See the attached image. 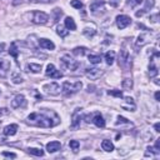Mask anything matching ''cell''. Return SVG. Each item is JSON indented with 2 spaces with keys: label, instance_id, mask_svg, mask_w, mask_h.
<instances>
[{
  "label": "cell",
  "instance_id": "obj_1",
  "mask_svg": "<svg viewBox=\"0 0 160 160\" xmlns=\"http://www.w3.org/2000/svg\"><path fill=\"white\" fill-rule=\"evenodd\" d=\"M26 120H28V124L34 125V126H39V128H44V129L54 128L60 122L59 115L55 111L46 110V109H42L41 111L31 112Z\"/></svg>",
  "mask_w": 160,
  "mask_h": 160
},
{
  "label": "cell",
  "instance_id": "obj_2",
  "mask_svg": "<svg viewBox=\"0 0 160 160\" xmlns=\"http://www.w3.org/2000/svg\"><path fill=\"white\" fill-rule=\"evenodd\" d=\"M82 88V82L81 81H76V82H69V81H64L62 86H61V92L64 96H71L74 94H76L78 91H80Z\"/></svg>",
  "mask_w": 160,
  "mask_h": 160
},
{
  "label": "cell",
  "instance_id": "obj_3",
  "mask_svg": "<svg viewBox=\"0 0 160 160\" xmlns=\"http://www.w3.org/2000/svg\"><path fill=\"white\" fill-rule=\"evenodd\" d=\"M60 61H61L62 66H64L65 69L70 70V71H74V70H76V69L79 68V62H78L76 60H74V59H72L70 55H68V54L62 55V56L60 58Z\"/></svg>",
  "mask_w": 160,
  "mask_h": 160
},
{
  "label": "cell",
  "instance_id": "obj_4",
  "mask_svg": "<svg viewBox=\"0 0 160 160\" xmlns=\"http://www.w3.org/2000/svg\"><path fill=\"white\" fill-rule=\"evenodd\" d=\"M42 90H44L45 94L51 95V96H56V95H59V94L61 92L60 85L56 84V82H54V81H52V82H49V84H45V85L42 86Z\"/></svg>",
  "mask_w": 160,
  "mask_h": 160
},
{
  "label": "cell",
  "instance_id": "obj_5",
  "mask_svg": "<svg viewBox=\"0 0 160 160\" xmlns=\"http://www.w3.org/2000/svg\"><path fill=\"white\" fill-rule=\"evenodd\" d=\"M31 21L34 24H38V25H44V24H46L49 21V15L46 12H44V11H34Z\"/></svg>",
  "mask_w": 160,
  "mask_h": 160
},
{
  "label": "cell",
  "instance_id": "obj_6",
  "mask_svg": "<svg viewBox=\"0 0 160 160\" xmlns=\"http://www.w3.org/2000/svg\"><path fill=\"white\" fill-rule=\"evenodd\" d=\"M45 75L49 76V78H51V79H60V78H62V74L55 68L54 64H48V65H46Z\"/></svg>",
  "mask_w": 160,
  "mask_h": 160
},
{
  "label": "cell",
  "instance_id": "obj_7",
  "mask_svg": "<svg viewBox=\"0 0 160 160\" xmlns=\"http://www.w3.org/2000/svg\"><path fill=\"white\" fill-rule=\"evenodd\" d=\"M115 21H116V26H118L119 29H125L126 26H129V25L131 24V19H130V16L124 15V14L118 15L116 19H115Z\"/></svg>",
  "mask_w": 160,
  "mask_h": 160
},
{
  "label": "cell",
  "instance_id": "obj_8",
  "mask_svg": "<svg viewBox=\"0 0 160 160\" xmlns=\"http://www.w3.org/2000/svg\"><path fill=\"white\" fill-rule=\"evenodd\" d=\"M102 74H104V70H101V69H99V68H89V69H85V75H86L90 80H96V79H99Z\"/></svg>",
  "mask_w": 160,
  "mask_h": 160
},
{
  "label": "cell",
  "instance_id": "obj_9",
  "mask_svg": "<svg viewBox=\"0 0 160 160\" xmlns=\"http://www.w3.org/2000/svg\"><path fill=\"white\" fill-rule=\"evenodd\" d=\"M80 121H81V109H75V111L72 112L71 115V124H70V128L72 130L78 129L80 126Z\"/></svg>",
  "mask_w": 160,
  "mask_h": 160
},
{
  "label": "cell",
  "instance_id": "obj_10",
  "mask_svg": "<svg viewBox=\"0 0 160 160\" xmlns=\"http://www.w3.org/2000/svg\"><path fill=\"white\" fill-rule=\"evenodd\" d=\"M25 106H26V99L22 94L16 95L11 100V108L12 109H19V108H25Z\"/></svg>",
  "mask_w": 160,
  "mask_h": 160
},
{
  "label": "cell",
  "instance_id": "obj_11",
  "mask_svg": "<svg viewBox=\"0 0 160 160\" xmlns=\"http://www.w3.org/2000/svg\"><path fill=\"white\" fill-rule=\"evenodd\" d=\"M130 62V55L128 52V50L125 49H121L120 50V54H119V66L121 68H126Z\"/></svg>",
  "mask_w": 160,
  "mask_h": 160
},
{
  "label": "cell",
  "instance_id": "obj_12",
  "mask_svg": "<svg viewBox=\"0 0 160 160\" xmlns=\"http://www.w3.org/2000/svg\"><path fill=\"white\" fill-rule=\"evenodd\" d=\"M142 2H145V5H144V8L142 9H140L139 11H136L135 12V16L136 18H140V16H142L145 12H148L154 5H155V0H144Z\"/></svg>",
  "mask_w": 160,
  "mask_h": 160
},
{
  "label": "cell",
  "instance_id": "obj_13",
  "mask_svg": "<svg viewBox=\"0 0 160 160\" xmlns=\"http://www.w3.org/2000/svg\"><path fill=\"white\" fill-rule=\"evenodd\" d=\"M91 122H94L98 128H105V120L100 112H95L91 116Z\"/></svg>",
  "mask_w": 160,
  "mask_h": 160
},
{
  "label": "cell",
  "instance_id": "obj_14",
  "mask_svg": "<svg viewBox=\"0 0 160 160\" xmlns=\"http://www.w3.org/2000/svg\"><path fill=\"white\" fill-rule=\"evenodd\" d=\"M2 132H4V135H6V136H12V135H15V134L18 132V125H16V124L6 125V126L4 128V130H2Z\"/></svg>",
  "mask_w": 160,
  "mask_h": 160
},
{
  "label": "cell",
  "instance_id": "obj_15",
  "mask_svg": "<svg viewBox=\"0 0 160 160\" xmlns=\"http://www.w3.org/2000/svg\"><path fill=\"white\" fill-rule=\"evenodd\" d=\"M61 149V142L60 141H50L46 144V150L48 152H56Z\"/></svg>",
  "mask_w": 160,
  "mask_h": 160
},
{
  "label": "cell",
  "instance_id": "obj_16",
  "mask_svg": "<svg viewBox=\"0 0 160 160\" xmlns=\"http://www.w3.org/2000/svg\"><path fill=\"white\" fill-rule=\"evenodd\" d=\"M149 41H150V35H149L148 32L140 34V35L138 36V40H136V46H144V45H146Z\"/></svg>",
  "mask_w": 160,
  "mask_h": 160
},
{
  "label": "cell",
  "instance_id": "obj_17",
  "mask_svg": "<svg viewBox=\"0 0 160 160\" xmlns=\"http://www.w3.org/2000/svg\"><path fill=\"white\" fill-rule=\"evenodd\" d=\"M39 45H40V48L48 49V50H54L55 49V44L49 39H40L39 40Z\"/></svg>",
  "mask_w": 160,
  "mask_h": 160
},
{
  "label": "cell",
  "instance_id": "obj_18",
  "mask_svg": "<svg viewBox=\"0 0 160 160\" xmlns=\"http://www.w3.org/2000/svg\"><path fill=\"white\" fill-rule=\"evenodd\" d=\"M10 69V61L6 59H0V75L5 76V74Z\"/></svg>",
  "mask_w": 160,
  "mask_h": 160
},
{
  "label": "cell",
  "instance_id": "obj_19",
  "mask_svg": "<svg viewBox=\"0 0 160 160\" xmlns=\"http://www.w3.org/2000/svg\"><path fill=\"white\" fill-rule=\"evenodd\" d=\"M159 74L158 68L154 64V58H150V62H149V76L150 78H155Z\"/></svg>",
  "mask_w": 160,
  "mask_h": 160
},
{
  "label": "cell",
  "instance_id": "obj_20",
  "mask_svg": "<svg viewBox=\"0 0 160 160\" xmlns=\"http://www.w3.org/2000/svg\"><path fill=\"white\" fill-rule=\"evenodd\" d=\"M64 25H65V28H66L68 30H76V24H75L74 19L70 18V16H66V18H65Z\"/></svg>",
  "mask_w": 160,
  "mask_h": 160
},
{
  "label": "cell",
  "instance_id": "obj_21",
  "mask_svg": "<svg viewBox=\"0 0 160 160\" xmlns=\"http://www.w3.org/2000/svg\"><path fill=\"white\" fill-rule=\"evenodd\" d=\"M101 148H102V150H105L108 152H111L114 150V144L111 142V140L105 139V140L101 141Z\"/></svg>",
  "mask_w": 160,
  "mask_h": 160
},
{
  "label": "cell",
  "instance_id": "obj_22",
  "mask_svg": "<svg viewBox=\"0 0 160 160\" xmlns=\"http://www.w3.org/2000/svg\"><path fill=\"white\" fill-rule=\"evenodd\" d=\"M26 70L28 71H31L34 74H38L41 71V65L40 64H34V62H30L26 65Z\"/></svg>",
  "mask_w": 160,
  "mask_h": 160
},
{
  "label": "cell",
  "instance_id": "obj_23",
  "mask_svg": "<svg viewBox=\"0 0 160 160\" xmlns=\"http://www.w3.org/2000/svg\"><path fill=\"white\" fill-rule=\"evenodd\" d=\"M9 54L18 61V55H19V50H18V46H16V42H11L10 44V48H9Z\"/></svg>",
  "mask_w": 160,
  "mask_h": 160
},
{
  "label": "cell",
  "instance_id": "obj_24",
  "mask_svg": "<svg viewBox=\"0 0 160 160\" xmlns=\"http://www.w3.org/2000/svg\"><path fill=\"white\" fill-rule=\"evenodd\" d=\"M82 35L85 38H88V39H91V38H94L96 35V30L94 28H85L82 30Z\"/></svg>",
  "mask_w": 160,
  "mask_h": 160
},
{
  "label": "cell",
  "instance_id": "obj_25",
  "mask_svg": "<svg viewBox=\"0 0 160 160\" xmlns=\"http://www.w3.org/2000/svg\"><path fill=\"white\" fill-rule=\"evenodd\" d=\"M88 59L90 61V64L92 65H98L101 62V56L100 55H96V54H89L88 55Z\"/></svg>",
  "mask_w": 160,
  "mask_h": 160
},
{
  "label": "cell",
  "instance_id": "obj_26",
  "mask_svg": "<svg viewBox=\"0 0 160 160\" xmlns=\"http://www.w3.org/2000/svg\"><path fill=\"white\" fill-rule=\"evenodd\" d=\"M56 32H58V35H59L60 38H65V36H68L69 30L65 28V25H58V28H56Z\"/></svg>",
  "mask_w": 160,
  "mask_h": 160
},
{
  "label": "cell",
  "instance_id": "obj_27",
  "mask_svg": "<svg viewBox=\"0 0 160 160\" xmlns=\"http://www.w3.org/2000/svg\"><path fill=\"white\" fill-rule=\"evenodd\" d=\"M104 5H105V1H102V0H99V1H94V2L90 5V11L95 12L96 10H99L100 8H102Z\"/></svg>",
  "mask_w": 160,
  "mask_h": 160
},
{
  "label": "cell",
  "instance_id": "obj_28",
  "mask_svg": "<svg viewBox=\"0 0 160 160\" xmlns=\"http://www.w3.org/2000/svg\"><path fill=\"white\" fill-rule=\"evenodd\" d=\"M105 60H106V64L108 65H112V62L115 60V51H112V50L108 51L105 54Z\"/></svg>",
  "mask_w": 160,
  "mask_h": 160
},
{
  "label": "cell",
  "instance_id": "obj_29",
  "mask_svg": "<svg viewBox=\"0 0 160 160\" xmlns=\"http://www.w3.org/2000/svg\"><path fill=\"white\" fill-rule=\"evenodd\" d=\"M11 81H12L14 84H21V82H22V76L20 75L19 71H14V72L11 74Z\"/></svg>",
  "mask_w": 160,
  "mask_h": 160
},
{
  "label": "cell",
  "instance_id": "obj_30",
  "mask_svg": "<svg viewBox=\"0 0 160 160\" xmlns=\"http://www.w3.org/2000/svg\"><path fill=\"white\" fill-rule=\"evenodd\" d=\"M72 54H74V55H78V56H84V55L86 54V48H84V46L74 48V49H72Z\"/></svg>",
  "mask_w": 160,
  "mask_h": 160
},
{
  "label": "cell",
  "instance_id": "obj_31",
  "mask_svg": "<svg viewBox=\"0 0 160 160\" xmlns=\"http://www.w3.org/2000/svg\"><path fill=\"white\" fill-rule=\"evenodd\" d=\"M28 151H29V154H31L34 156H42L44 155V151L39 148H29Z\"/></svg>",
  "mask_w": 160,
  "mask_h": 160
},
{
  "label": "cell",
  "instance_id": "obj_32",
  "mask_svg": "<svg viewBox=\"0 0 160 160\" xmlns=\"http://www.w3.org/2000/svg\"><path fill=\"white\" fill-rule=\"evenodd\" d=\"M108 94H109V95H111V96L119 98V99L124 98V95H122V91H121V90H116V89H112V90H108Z\"/></svg>",
  "mask_w": 160,
  "mask_h": 160
},
{
  "label": "cell",
  "instance_id": "obj_33",
  "mask_svg": "<svg viewBox=\"0 0 160 160\" xmlns=\"http://www.w3.org/2000/svg\"><path fill=\"white\" fill-rule=\"evenodd\" d=\"M69 146H70V149H71L74 152H76V151L79 150V148H80V142H79L78 140H70V141H69Z\"/></svg>",
  "mask_w": 160,
  "mask_h": 160
},
{
  "label": "cell",
  "instance_id": "obj_34",
  "mask_svg": "<svg viewBox=\"0 0 160 160\" xmlns=\"http://www.w3.org/2000/svg\"><path fill=\"white\" fill-rule=\"evenodd\" d=\"M122 88L125 89V90H131L132 89V80L131 79H124L122 80Z\"/></svg>",
  "mask_w": 160,
  "mask_h": 160
},
{
  "label": "cell",
  "instance_id": "obj_35",
  "mask_svg": "<svg viewBox=\"0 0 160 160\" xmlns=\"http://www.w3.org/2000/svg\"><path fill=\"white\" fill-rule=\"evenodd\" d=\"M150 154H155V155H159V154H160V150H158L155 146H148V148H146V152H145V156H149Z\"/></svg>",
  "mask_w": 160,
  "mask_h": 160
},
{
  "label": "cell",
  "instance_id": "obj_36",
  "mask_svg": "<svg viewBox=\"0 0 160 160\" xmlns=\"http://www.w3.org/2000/svg\"><path fill=\"white\" fill-rule=\"evenodd\" d=\"M52 14H54V22H56V21L60 19V16L62 15V11H61V9H59V8H55V9L52 10Z\"/></svg>",
  "mask_w": 160,
  "mask_h": 160
},
{
  "label": "cell",
  "instance_id": "obj_37",
  "mask_svg": "<svg viewBox=\"0 0 160 160\" xmlns=\"http://www.w3.org/2000/svg\"><path fill=\"white\" fill-rule=\"evenodd\" d=\"M70 5H71L74 9H78V10L82 9V6H84L80 0H71V1H70Z\"/></svg>",
  "mask_w": 160,
  "mask_h": 160
},
{
  "label": "cell",
  "instance_id": "obj_38",
  "mask_svg": "<svg viewBox=\"0 0 160 160\" xmlns=\"http://www.w3.org/2000/svg\"><path fill=\"white\" fill-rule=\"evenodd\" d=\"M120 124H128V125H132V122H130L126 118H124V116H118V121H116V125H120Z\"/></svg>",
  "mask_w": 160,
  "mask_h": 160
},
{
  "label": "cell",
  "instance_id": "obj_39",
  "mask_svg": "<svg viewBox=\"0 0 160 160\" xmlns=\"http://www.w3.org/2000/svg\"><path fill=\"white\" fill-rule=\"evenodd\" d=\"M144 0H129L128 1V5L130 6V8H135V6H138L139 4H141Z\"/></svg>",
  "mask_w": 160,
  "mask_h": 160
},
{
  "label": "cell",
  "instance_id": "obj_40",
  "mask_svg": "<svg viewBox=\"0 0 160 160\" xmlns=\"http://www.w3.org/2000/svg\"><path fill=\"white\" fill-rule=\"evenodd\" d=\"M158 19H159V14H158V12L154 14V15H150V18H149V20H150L151 22H158Z\"/></svg>",
  "mask_w": 160,
  "mask_h": 160
},
{
  "label": "cell",
  "instance_id": "obj_41",
  "mask_svg": "<svg viewBox=\"0 0 160 160\" xmlns=\"http://www.w3.org/2000/svg\"><path fill=\"white\" fill-rule=\"evenodd\" d=\"M2 156H5V158H12V159H15V158H16V154H14V152H8V151H4V152H2Z\"/></svg>",
  "mask_w": 160,
  "mask_h": 160
},
{
  "label": "cell",
  "instance_id": "obj_42",
  "mask_svg": "<svg viewBox=\"0 0 160 160\" xmlns=\"http://www.w3.org/2000/svg\"><path fill=\"white\" fill-rule=\"evenodd\" d=\"M9 112H10V110H9V109H6V108H1V109H0V118H1V116L8 115Z\"/></svg>",
  "mask_w": 160,
  "mask_h": 160
},
{
  "label": "cell",
  "instance_id": "obj_43",
  "mask_svg": "<svg viewBox=\"0 0 160 160\" xmlns=\"http://www.w3.org/2000/svg\"><path fill=\"white\" fill-rule=\"evenodd\" d=\"M35 2H42V4H49V2H54L56 0H34Z\"/></svg>",
  "mask_w": 160,
  "mask_h": 160
},
{
  "label": "cell",
  "instance_id": "obj_44",
  "mask_svg": "<svg viewBox=\"0 0 160 160\" xmlns=\"http://www.w3.org/2000/svg\"><path fill=\"white\" fill-rule=\"evenodd\" d=\"M109 4L111 6H118L119 5V0H109Z\"/></svg>",
  "mask_w": 160,
  "mask_h": 160
},
{
  "label": "cell",
  "instance_id": "obj_45",
  "mask_svg": "<svg viewBox=\"0 0 160 160\" xmlns=\"http://www.w3.org/2000/svg\"><path fill=\"white\" fill-rule=\"evenodd\" d=\"M125 100H126V102H129V104H134V99H132V98H130V96H126V98H125Z\"/></svg>",
  "mask_w": 160,
  "mask_h": 160
},
{
  "label": "cell",
  "instance_id": "obj_46",
  "mask_svg": "<svg viewBox=\"0 0 160 160\" xmlns=\"http://www.w3.org/2000/svg\"><path fill=\"white\" fill-rule=\"evenodd\" d=\"M154 129H155V131H156V132H159V131H160V124H159V122H156V124L154 125Z\"/></svg>",
  "mask_w": 160,
  "mask_h": 160
},
{
  "label": "cell",
  "instance_id": "obj_47",
  "mask_svg": "<svg viewBox=\"0 0 160 160\" xmlns=\"http://www.w3.org/2000/svg\"><path fill=\"white\" fill-rule=\"evenodd\" d=\"M155 148H156L158 150H160V139H156V141H155Z\"/></svg>",
  "mask_w": 160,
  "mask_h": 160
},
{
  "label": "cell",
  "instance_id": "obj_48",
  "mask_svg": "<svg viewBox=\"0 0 160 160\" xmlns=\"http://www.w3.org/2000/svg\"><path fill=\"white\" fill-rule=\"evenodd\" d=\"M155 100H156V101H159V100H160V92H159V91H156V92H155Z\"/></svg>",
  "mask_w": 160,
  "mask_h": 160
},
{
  "label": "cell",
  "instance_id": "obj_49",
  "mask_svg": "<svg viewBox=\"0 0 160 160\" xmlns=\"http://www.w3.org/2000/svg\"><path fill=\"white\" fill-rule=\"evenodd\" d=\"M5 49V42H0V52H2Z\"/></svg>",
  "mask_w": 160,
  "mask_h": 160
}]
</instances>
